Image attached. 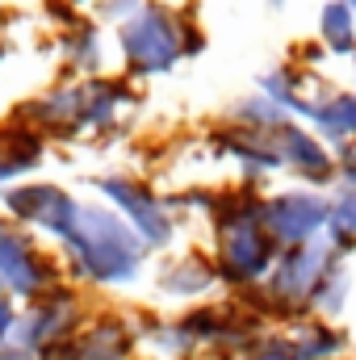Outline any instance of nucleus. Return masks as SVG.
Segmentation results:
<instances>
[{
    "label": "nucleus",
    "mask_w": 356,
    "mask_h": 360,
    "mask_svg": "<svg viewBox=\"0 0 356 360\" xmlns=\"http://www.w3.org/2000/svg\"><path fill=\"white\" fill-rule=\"evenodd\" d=\"M55 256L76 289H130L143 281L151 252L126 226V218L96 197L80 205V218Z\"/></svg>",
    "instance_id": "1"
},
{
    "label": "nucleus",
    "mask_w": 356,
    "mask_h": 360,
    "mask_svg": "<svg viewBox=\"0 0 356 360\" xmlns=\"http://www.w3.org/2000/svg\"><path fill=\"white\" fill-rule=\"evenodd\" d=\"M265 193L256 184H231L218 193V205L210 214V256L218 269V285L231 289L235 297L265 285L281 248L268 239L265 231Z\"/></svg>",
    "instance_id": "2"
},
{
    "label": "nucleus",
    "mask_w": 356,
    "mask_h": 360,
    "mask_svg": "<svg viewBox=\"0 0 356 360\" xmlns=\"http://www.w3.org/2000/svg\"><path fill=\"white\" fill-rule=\"evenodd\" d=\"M344 256L327 243V235L302 243V248H289L276 256V264L268 272L265 285L239 293L235 302L243 310H252L256 319L265 323H281V327H293L302 319H310V306H314V293L323 285V276L336 269Z\"/></svg>",
    "instance_id": "3"
},
{
    "label": "nucleus",
    "mask_w": 356,
    "mask_h": 360,
    "mask_svg": "<svg viewBox=\"0 0 356 360\" xmlns=\"http://www.w3.org/2000/svg\"><path fill=\"white\" fill-rule=\"evenodd\" d=\"M180 30H184V13L164 4V0H147L130 21L117 25V55H122V72L139 84V80H155L168 76L184 59L180 51Z\"/></svg>",
    "instance_id": "4"
},
{
    "label": "nucleus",
    "mask_w": 356,
    "mask_h": 360,
    "mask_svg": "<svg viewBox=\"0 0 356 360\" xmlns=\"http://www.w3.org/2000/svg\"><path fill=\"white\" fill-rule=\"evenodd\" d=\"M92 188H96V197L105 205H113L126 218V226L147 243V252H168L177 243L180 222H177V214L168 210L164 193H155V184H147L139 176H126V172H105V176L92 180Z\"/></svg>",
    "instance_id": "5"
},
{
    "label": "nucleus",
    "mask_w": 356,
    "mask_h": 360,
    "mask_svg": "<svg viewBox=\"0 0 356 360\" xmlns=\"http://www.w3.org/2000/svg\"><path fill=\"white\" fill-rule=\"evenodd\" d=\"M63 281L68 276H63L59 256L46 252L30 231H21L17 222H8L0 214V285H4V293L17 306H34Z\"/></svg>",
    "instance_id": "6"
},
{
    "label": "nucleus",
    "mask_w": 356,
    "mask_h": 360,
    "mask_svg": "<svg viewBox=\"0 0 356 360\" xmlns=\"http://www.w3.org/2000/svg\"><path fill=\"white\" fill-rule=\"evenodd\" d=\"M80 205L84 201L76 193H68L63 184H55V180H21V184H13V188L0 193L4 218L17 222L21 231H30L34 239L38 235L51 239L55 248L72 235V226L80 218Z\"/></svg>",
    "instance_id": "7"
},
{
    "label": "nucleus",
    "mask_w": 356,
    "mask_h": 360,
    "mask_svg": "<svg viewBox=\"0 0 356 360\" xmlns=\"http://www.w3.org/2000/svg\"><path fill=\"white\" fill-rule=\"evenodd\" d=\"M177 319L197 340L205 360H248L252 344L268 331L265 319H256L239 302H201V306H189Z\"/></svg>",
    "instance_id": "8"
},
{
    "label": "nucleus",
    "mask_w": 356,
    "mask_h": 360,
    "mask_svg": "<svg viewBox=\"0 0 356 360\" xmlns=\"http://www.w3.org/2000/svg\"><path fill=\"white\" fill-rule=\"evenodd\" d=\"M89 306H84V297H80V289L72 285V281H63V285H55L46 297H38L34 306H21V319H17V327H13V344L17 348H30V352H46V348H55V344H72L80 331H84V323H89Z\"/></svg>",
    "instance_id": "9"
},
{
    "label": "nucleus",
    "mask_w": 356,
    "mask_h": 360,
    "mask_svg": "<svg viewBox=\"0 0 356 360\" xmlns=\"http://www.w3.org/2000/svg\"><path fill=\"white\" fill-rule=\"evenodd\" d=\"M260 218H265L268 239L281 252L302 248V243L319 239L323 226H327V193L306 188V184H289V188L265 193V214Z\"/></svg>",
    "instance_id": "10"
},
{
    "label": "nucleus",
    "mask_w": 356,
    "mask_h": 360,
    "mask_svg": "<svg viewBox=\"0 0 356 360\" xmlns=\"http://www.w3.org/2000/svg\"><path fill=\"white\" fill-rule=\"evenodd\" d=\"M268 139H272V151L281 160V172L298 176L306 188H319V193H331L336 188V155H331V147L310 126L285 122Z\"/></svg>",
    "instance_id": "11"
},
{
    "label": "nucleus",
    "mask_w": 356,
    "mask_h": 360,
    "mask_svg": "<svg viewBox=\"0 0 356 360\" xmlns=\"http://www.w3.org/2000/svg\"><path fill=\"white\" fill-rule=\"evenodd\" d=\"M80 109H84V84L80 80H68V84H55V89H42L38 96L21 101L13 109V117L30 130H38L46 143H76L84 139L80 130Z\"/></svg>",
    "instance_id": "12"
},
{
    "label": "nucleus",
    "mask_w": 356,
    "mask_h": 360,
    "mask_svg": "<svg viewBox=\"0 0 356 360\" xmlns=\"http://www.w3.org/2000/svg\"><path fill=\"white\" fill-rule=\"evenodd\" d=\"M205 147L218 155V160H231L239 168V184H268V176L281 172V160L272 151V139L256 134V130H243V126H214L205 134Z\"/></svg>",
    "instance_id": "13"
},
{
    "label": "nucleus",
    "mask_w": 356,
    "mask_h": 360,
    "mask_svg": "<svg viewBox=\"0 0 356 360\" xmlns=\"http://www.w3.org/2000/svg\"><path fill=\"white\" fill-rule=\"evenodd\" d=\"M84 84V109H80V130L92 139H113L122 130V117L139 109V84L130 76H92Z\"/></svg>",
    "instance_id": "14"
},
{
    "label": "nucleus",
    "mask_w": 356,
    "mask_h": 360,
    "mask_svg": "<svg viewBox=\"0 0 356 360\" xmlns=\"http://www.w3.org/2000/svg\"><path fill=\"white\" fill-rule=\"evenodd\" d=\"M80 360H134L139 356V327L134 314L122 310H92L84 331L72 340Z\"/></svg>",
    "instance_id": "15"
},
{
    "label": "nucleus",
    "mask_w": 356,
    "mask_h": 360,
    "mask_svg": "<svg viewBox=\"0 0 356 360\" xmlns=\"http://www.w3.org/2000/svg\"><path fill=\"white\" fill-rule=\"evenodd\" d=\"M218 289V269H214V256L210 252H180L168 256L160 269H155V293L168 297V302H201Z\"/></svg>",
    "instance_id": "16"
},
{
    "label": "nucleus",
    "mask_w": 356,
    "mask_h": 360,
    "mask_svg": "<svg viewBox=\"0 0 356 360\" xmlns=\"http://www.w3.org/2000/svg\"><path fill=\"white\" fill-rule=\"evenodd\" d=\"M42 164H46V139L21 126L17 117L0 122V193L21 184V176L38 172Z\"/></svg>",
    "instance_id": "17"
},
{
    "label": "nucleus",
    "mask_w": 356,
    "mask_h": 360,
    "mask_svg": "<svg viewBox=\"0 0 356 360\" xmlns=\"http://www.w3.org/2000/svg\"><path fill=\"white\" fill-rule=\"evenodd\" d=\"M306 126L327 143V147H340V143H356V89H327L314 96L310 105V117Z\"/></svg>",
    "instance_id": "18"
},
{
    "label": "nucleus",
    "mask_w": 356,
    "mask_h": 360,
    "mask_svg": "<svg viewBox=\"0 0 356 360\" xmlns=\"http://www.w3.org/2000/svg\"><path fill=\"white\" fill-rule=\"evenodd\" d=\"M256 92H265L272 105H281L293 122L306 126L310 105H314V96L323 92V84H319L310 72H302V68H272V72H265V76L256 80Z\"/></svg>",
    "instance_id": "19"
},
{
    "label": "nucleus",
    "mask_w": 356,
    "mask_h": 360,
    "mask_svg": "<svg viewBox=\"0 0 356 360\" xmlns=\"http://www.w3.org/2000/svg\"><path fill=\"white\" fill-rule=\"evenodd\" d=\"M139 356L147 360H201L197 340L180 327V319H160V314H139Z\"/></svg>",
    "instance_id": "20"
},
{
    "label": "nucleus",
    "mask_w": 356,
    "mask_h": 360,
    "mask_svg": "<svg viewBox=\"0 0 356 360\" xmlns=\"http://www.w3.org/2000/svg\"><path fill=\"white\" fill-rule=\"evenodd\" d=\"M59 59H63V72L72 80H92L101 76L105 68V38H101V25L96 21H80L76 30L59 34Z\"/></svg>",
    "instance_id": "21"
},
{
    "label": "nucleus",
    "mask_w": 356,
    "mask_h": 360,
    "mask_svg": "<svg viewBox=\"0 0 356 360\" xmlns=\"http://www.w3.org/2000/svg\"><path fill=\"white\" fill-rule=\"evenodd\" d=\"M285 331L298 344L302 360H340L348 352V331L340 323H327V319H314L310 314V319H302V323H293Z\"/></svg>",
    "instance_id": "22"
},
{
    "label": "nucleus",
    "mask_w": 356,
    "mask_h": 360,
    "mask_svg": "<svg viewBox=\"0 0 356 360\" xmlns=\"http://www.w3.org/2000/svg\"><path fill=\"white\" fill-rule=\"evenodd\" d=\"M323 235L344 260L356 252V188L336 184L327 193V226H323Z\"/></svg>",
    "instance_id": "23"
},
{
    "label": "nucleus",
    "mask_w": 356,
    "mask_h": 360,
    "mask_svg": "<svg viewBox=\"0 0 356 360\" xmlns=\"http://www.w3.org/2000/svg\"><path fill=\"white\" fill-rule=\"evenodd\" d=\"M319 42L327 55H340V59H352L356 51V21L348 13L344 0H323L319 8Z\"/></svg>",
    "instance_id": "24"
},
{
    "label": "nucleus",
    "mask_w": 356,
    "mask_h": 360,
    "mask_svg": "<svg viewBox=\"0 0 356 360\" xmlns=\"http://www.w3.org/2000/svg\"><path fill=\"white\" fill-rule=\"evenodd\" d=\"M227 122H231V126H243V130H256V134H272V130H281V126L293 122V117H289L281 105H272L265 92H248V96L231 101Z\"/></svg>",
    "instance_id": "25"
},
{
    "label": "nucleus",
    "mask_w": 356,
    "mask_h": 360,
    "mask_svg": "<svg viewBox=\"0 0 356 360\" xmlns=\"http://www.w3.org/2000/svg\"><path fill=\"white\" fill-rule=\"evenodd\" d=\"M348 297H352V272H348V260H340L336 269L323 276V285H319V293H314V306H310V314H314V319H327V323H336V319L344 314Z\"/></svg>",
    "instance_id": "26"
},
{
    "label": "nucleus",
    "mask_w": 356,
    "mask_h": 360,
    "mask_svg": "<svg viewBox=\"0 0 356 360\" xmlns=\"http://www.w3.org/2000/svg\"><path fill=\"white\" fill-rule=\"evenodd\" d=\"M248 360H302V352H298V344L289 340V331L276 327V331H265V335L252 344Z\"/></svg>",
    "instance_id": "27"
},
{
    "label": "nucleus",
    "mask_w": 356,
    "mask_h": 360,
    "mask_svg": "<svg viewBox=\"0 0 356 360\" xmlns=\"http://www.w3.org/2000/svg\"><path fill=\"white\" fill-rule=\"evenodd\" d=\"M72 4H76V8H101V17H109V21L122 25V21H130L147 0H72Z\"/></svg>",
    "instance_id": "28"
},
{
    "label": "nucleus",
    "mask_w": 356,
    "mask_h": 360,
    "mask_svg": "<svg viewBox=\"0 0 356 360\" xmlns=\"http://www.w3.org/2000/svg\"><path fill=\"white\" fill-rule=\"evenodd\" d=\"M42 8H46V17L59 25V34H68V30H76L80 21H89V17H84V8H76L72 0H46Z\"/></svg>",
    "instance_id": "29"
},
{
    "label": "nucleus",
    "mask_w": 356,
    "mask_h": 360,
    "mask_svg": "<svg viewBox=\"0 0 356 360\" xmlns=\"http://www.w3.org/2000/svg\"><path fill=\"white\" fill-rule=\"evenodd\" d=\"M331 155H336V184L356 188V143H340V147H331Z\"/></svg>",
    "instance_id": "30"
},
{
    "label": "nucleus",
    "mask_w": 356,
    "mask_h": 360,
    "mask_svg": "<svg viewBox=\"0 0 356 360\" xmlns=\"http://www.w3.org/2000/svg\"><path fill=\"white\" fill-rule=\"evenodd\" d=\"M180 51H184V59H197V55L205 51V30H201L193 17H184V30H180Z\"/></svg>",
    "instance_id": "31"
},
{
    "label": "nucleus",
    "mask_w": 356,
    "mask_h": 360,
    "mask_svg": "<svg viewBox=\"0 0 356 360\" xmlns=\"http://www.w3.org/2000/svg\"><path fill=\"white\" fill-rule=\"evenodd\" d=\"M17 319H21V306H17L8 293H0V344H8V335H13V327H17Z\"/></svg>",
    "instance_id": "32"
},
{
    "label": "nucleus",
    "mask_w": 356,
    "mask_h": 360,
    "mask_svg": "<svg viewBox=\"0 0 356 360\" xmlns=\"http://www.w3.org/2000/svg\"><path fill=\"white\" fill-rule=\"evenodd\" d=\"M298 59H302V72H310V68H319V63L327 59V51H323V42H306Z\"/></svg>",
    "instance_id": "33"
},
{
    "label": "nucleus",
    "mask_w": 356,
    "mask_h": 360,
    "mask_svg": "<svg viewBox=\"0 0 356 360\" xmlns=\"http://www.w3.org/2000/svg\"><path fill=\"white\" fill-rule=\"evenodd\" d=\"M38 360H80V356H76V344H55V348L38 352Z\"/></svg>",
    "instance_id": "34"
},
{
    "label": "nucleus",
    "mask_w": 356,
    "mask_h": 360,
    "mask_svg": "<svg viewBox=\"0 0 356 360\" xmlns=\"http://www.w3.org/2000/svg\"><path fill=\"white\" fill-rule=\"evenodd\" d=\"M0 360H38V352H30V348H17V344L8 340V344H0Z\"/></svg>",
    "instance_id": "35"
},
{
    "label": "nucleus",
    "mask_w": 356,
    "mask_h": 360,
    "mask_svg": "<svg viewBox=\"0 0 356 360\" xmlns=\"http://www.w3.org/2000/svg\"><path fill=\"white\" fill-rule=\"evenodd\" d=\"M8 59V38H4V17H0V63Z\"/></svg>",
    "instance_id": "36"
},
{
    "label": "nucleus",
    "mask_w": 356,
    "mask_h": 360,
    "mask_svg": "<svg viewBox=\"0 0 356 360\" xmlns=\"http://www.w3.org/2000/svg\"><path fill=\"white\" fill-rule=\"evenodd\" d=\"M268 4V13H281V8H285V0H265Z\"/></svg>",
    "instance_id": "37"
},
{
    "label": "nucleus",
    "mask_w": 356,
    "mask_h": 360,
    "mask_svg": "<svg viewBox=\"0 0 356 360\" xmlns=\"http://www.w3.org/2000/svg\"><path fill=\"white\" fill-rule=\"evenodd\" d=\"M344 4H348V13H352V21H356V0H344Z\"/></svg>",
    "instance_id": "38"
},
{
    "label": "nucleus",
    "mask_w": 356,
    "mask_h": 360,
    "mask_svg": "<svg viewBox=\"0 0 356 360\" xmlns=\"http://www.w3.org/2000/svg\"><path fill=\"white\" fill-rule=\"evenodd\" d=\"M348 63H352V80H356V51H352V59H348Z\"/></svg>",
    "instance_id": "39"
}]
</instances>
